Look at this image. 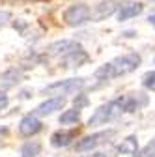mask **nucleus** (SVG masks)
<instances>
[{"label":"nucleus","mask_w":155,"mask_h":157,"mask_svg":"<svg viewBox=\"0 0 155 157\" xmlns=\"http://www.w3.org/2000/svg\"><path fill=\"white\" fill-rule=\"evenodd\" d=\"M140 62H142V58L137 52L123 54V56H118V58H114V60L107 62L105 66H101L95 71V77L103 78V81H110V78H116V77H122V75H127V73L134 71L140 66Z\"/></svg>","instance_id":"nucleus-1"},{"label":"nucleus","mask_w":155,"mask_h":157,"mask_svg":"<svg viewBox=\"0 0 155 157\" xmlns=\"http://www.w3.org/2000/svg\"><path fill=\"white\" fill-rule=\"evenodd\" d=\"M123 112V105H122V97H118V99H114V101H108L105 105H101L97 110H95L92 114V118L88 120V125L95 127V125H105L112 120H116L120 114Z\"/></svg>","instance_id":"nucleus-2"},{"label":"nucleus","mask_w":155,"mask_h":157,"mask_svg":"<svg viewBox=\"0 0 155 157\" xmlns=\"http://www.w3.org/2000/svg\"><path fill=\"white\" fill-rule=\"evenodd\" d=\"M90 17H92V11L86 4H73L66 10L64 13V21L69 25V26H81L84 23L90 21Z\"/></svg>","instance_id":"nucleus-3"},{"label":"nucleus","mask_w":155,"mask_h":157,"mask_svg":"<svg viewBox=\"0 0 155 157\" xmlns=\"http://www.w3.org/2000/svg\"><path fill=\"white\" fill-rule=\"evenodd\" d=\"M82 86H84V78H69V81H58L47 86L43 92L49 95H67L73 92H79Z\"/></svg>","instance_id":"nucleus-4"},{"label":"nucleus","mask_w":155,"mask_h":157,"mask_svg":"<svg viewBox=\"0 0 155 157\" xmlns=\"http://www.w3.org/2000/svg\"><path fill=\"white\" fill-rule=\"evenodd\" d=\"M114 133H116L114 129H108V131H99V133L88 135V136H84L82 140L77 142V150H79V151H90L93 148H97L99 144H105L108 139H112Z\"/></svg>","instance_id":"nucleus-5"},{"label":"nucleus","mask_w":155,"mask_h":157,"mask_svg":"<svg viewBox=\"0 0 155 157\" xmlns=\"http://www.w3.org/2000/svg\"><path fill=\"white\" fill-rule=\"evenodd\" d=\"M79 49H82L77 41H69V39H62V41H56V43H52L47 51H49V54L51 56H58V58H62V60H66V58L69 56V54H73L75 51H79Z\"/></svg>","instance_id":"nucleus-6"},{"label":"nucleus","mask_w":155,"mask_h":157,"mask_svg":"<svg viewBox=\"0 0 155 157\" xmlns=\"http://www.w3.org/2000/svg\"><path fill=\"white\" fill-rule=\"evenodd\" d=\"M41 129H43V124L40 122V118L36 114H28L19 122V133L23 136H32L36 133H40Z\"/></svg>","instance_id":"nucleus-7"},{"label":"nucleus","mask_w":155,"mask_h":157,"mask_svg":"<svg viewBox=\"0 0 155 157\" xmlns=\"http://www.w3.org/2000/svg\"><path fill=\"white\" fill-rule=\"evenodd\" d=\"M64 105H66V97L64 95H54V97H51V99L43 101L40 107L36 109V116H49V114H52L56 110H62Z\"/></svg>","instance_id":"nucleus-8"},{"label":"nucleus","mask_w":155,"mask_h":157,"mask_svg":"<svg viewBox=\"0 0 155 157\" xmlns=\"http://www.w3.org/2000/svg\"><path fill=\"white\" fill-rule=\"evenodd\" d=\"M77 136V129H64V131H56L51 136V144L54 148H66L69 146Z\"/></svg>","instance_id":"nucleus-9"},{"label":"nucleus","mask_w":155,"mask_h":157,"mask_svg":"<svg viewBox=\"0 0 155 157\" xmlns=\"http://www.w3.org/2000/svg\"><path fill=\"white\" fill-rule=\"evenodd\" d=\"M148 103V97L144 94H134V95H127L122 97V105H123V112H134L142 109Z\"/></svg>","instance_id":"nucleus-10"},{"label":"nucleus","mask_w":155,"mask_h":157,"mask_svg":"<svg viewBox=\"0 0 155 157\" xmlns=\"http://www.w3.org/2000/svg\"><path fill=\"white\" fill-rule=\"evenodd\" d=\"M116 4H122V0H103V2H99L97 6H95V11H93V19H105V17H108V15H112L114 11H116Z\"/></svg>","instance_id":"nucleus-11"},{"label":"nucleus","mask_w":155,"mask_h":157,"mask_svg":"<svg viewBox=\"0 0 155 157\" xmlns=\"http://www.w3.org/2000/svg\"><path fill=\"white\" fill-rule=\"evenodd\" d=\"M144 11V6L138 4V2H127L123 6H120V11H118V19L120 21H129V19L137 17Z\"/></svg>","instance_id":"nucleus-12"},{"label":"nucleus","mask_w":155,"mask_h":157,"mask_svg":"<svg viewBox=\"0 0 155 157\" xmlns=\"http://www.w3.org/2000/svg\"><path fill=\"white\" fill-rule=\"evenodd\" d=\"M116 150H118V153H122V155H133V153H137V150H138V139L134 135H131V136L123 139L118 146H116Z\"/></svg>","instance_id":"nucleus-13"},{"label":"nucleus","mask_w":155,"mask_h":157,"mask_svg":"<svg viewBox=\"0 0 155 157\" xmlns=\"http://www.w3.org/2000/svg\"><path fill=\"white\" fill-rule=\"evenodd\" d=\"M21 78H23V73L19 69H9V71L0 75V88H11L21 81Z\"/></svg>","instance_id":"nucleus-14"},{"label":"nucleus","mask_w":155,"mask_h":157,"mask_svg":"<svg viewBox=\"0 0 155 157\" xmlns=\"http://www.w3.org/2000/svg\"><path fill=\"white\" fill-rule=\"evenodd\" d=\"M81 120V109H73V110H66L60 116V124L67 125V124H79Z\"/></svg>","instance_id":"nucleus-15"},{"label":"nucleus","mask_w":155,"mask_h":157,"mask_svg":"<svg viewBox=\"0 0 155 157\" xmlns=\"http://www.w3.org/2000/svg\"><path fill=\"white\" fill-rule=\"evenodd\" d=\"M40 151H41V144H40V142H26V144L23 146V150H21V153L30 155V157L40 155Z\"/></svg>","instance_id":"nucleus-16"},{"label":"nucleus","mask_w":155,"mask_h":157,"mask_svg":"<svg viewBox=\"0 0 155 157\" xmlns=\"http://www.w3.org/2000/svg\"><path fill=\"white\" fill-rule=\"evenodd\" d=\"M142 84H144V88L155 92V71H148V73L142 77Z\"/></svg>","instance_id":"nucleus-17"},{"label":"nucleus","mask_w":155,"mask_h":157,"mask_svg":"<svg viewBox=\"0 0 155 157\" xmlns=\"http://www.w3.org/2000/svg\"><path fill=\"white\" fill-rule=\"evenodd\" d=\"M9 105V97L6 95V92H0V110H4Z\"/></svg>","instance_id":"nucleus-18"},{"label":"nucleus","mask_w":155,"mask_h":157,"mask_svg":"<svg viewBox=\"0 0 155 157\" xmlns=\"http://www.w3.org/2000/svg\"><path fill=\"white\" fill-rule=\"evenodd\" d=\"M9 19H11V13L9 11H0V26H4Z\"/></svg>","instance_id":"nucleus-19"},{"label":"nucleus","mask_w":155,"mask_h":157,"mask_svg":"<svg viewBox=\"0 0 155 157\" xmlns=\"http://www.w3.org/2000/svg\"><path fill=\"white\" fill-rule=\"evenodd\" d=\"M86 103H88V99H86L84 95H77V99H75V107H77V109H81V107L86 105Z\"/></svg>","instance_id":"nucleus-20"},{"label":"nucleus","mask_w":155,"mask_h":157,"mask_svg":"<svg viewBox=\"0 0 155 157\" xmlns=\"http://www.w3.org/2000/svg\"><path fill=\"white\" fill-rule=\"evenodd\" d=\"M6 135H8V127L6 125H0V140H4Z\"/></svg>","instance_id":"nucleus-21"},{"label":"nucleus","mask_w":155,"mask_h":157,"mask_svg":"<svg viewBox=\"0 0 155 157\" xmlns=\"http://www.w3.org/2000/svg\"><path fill=\"white\" fill-rule=\"evenodd\" d=\"M84 157H110V155H107V153H103V151H95V153H92V155H84Z\"/></svg>","instance_id":"nucleus-22"},{"label":"nucleus","mask_w":155,"mask_h":157,"mask_svg":"<svg viewBox=\"0 0 155 157\" xmlns=\"http://www.w3.org/2000/svg\"><path fill=\"white\" fill-rule=\"evenodd\" d=\"M148 21H149V25H151V26H155V13H151V15L148 17Z\"/></svg>","instance_id":"nucleus-23"},{"label":"nucleus","mask_w":155,"mask_h":157,"mask_svg":"<svg viewBox=\"0 0 155 157\" xmlns=\"http://www.w3.org/2000/svg\"><path fill=\"white\" fill-rule=\"evenodd\" d=\"M21 157H30V155H25V153H21Z\"/></svg>","instance_id":"nucleus-24"},{"label":"nucleus","mask_w":155,"mask_h":157,"mask_svg":"<svg viewBox=\"0 0 155 157\" xmlns=\"http://www.w3.org/2000/svg\"><path fill=\"white\" fill-rule=\"evenodd\" d=\"M151 2H155V0H151Z\"/></svg>","instance_id":"nucleus-25"},{"label":"nucleus","mask_w":155,"mask_h":157,"mask_svg":"<svg viewBox=\"0 0 155 157\" xmlns=\"http://www.w3.org/2000/svg\"><path fill=\"white\" fill-rule=\"evenodd\" d=\"M138 157H140V155H138Z\"/></svg>","instance_id":"nucleus-26"}]
</instances>
